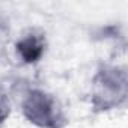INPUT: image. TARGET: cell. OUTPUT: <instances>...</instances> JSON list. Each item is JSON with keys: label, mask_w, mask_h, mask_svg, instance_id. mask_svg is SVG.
Returning <instances> with one entry per match:
<instances>
[{"label": "cell", "mask_w": 128, "mask_h": 128, "mask_svg": "<svg viewBox=\"0 0 128 128\" xmlns=\"http://www.w3.org/2000/svg\"><path fill=\"white\" fill-rule=\"evenodd\" d=\"M21 116L35 128H66L70 118L59 96L44 88H26L18 101Z\"/></svg>", "instance_id": "obj_2"}, {"label": "cell", "mask_w": 128, "mask_h": 128, "mask_svg": "<svg viewBox=\"0 0 128 128\" xmlns=\"http://www.w3.org/2000/svg\"><path fill=\"white\" fill-rule=\"evenodd\" d=\"M48 50V38L44 29L29 27L15 41L14 51L17 59L26 66H33L45 57Z\"/></svg>", "instance_id": "obj_3"}, {"label": "cell", "mask_w": 128, "mask_h": 128, "mask_svg": "<svg viewBox=\"0 0 128 128\" xmlns=\"http://www.w3.org/2000/svg\"><path fill=\"white\" fill-rule=\"evenodd\" d=\"M88 101L94 113L122 110L128 102V70L124 63L101 62L90 78Z\"/></svg>", "instance_id": "obj_1"}, {"label": "cell", "mask_w": 128, "mask_h": 128, "mask_svg": "<svg viewBox=\"0 0 128 128\" xmlns=\"http://www.w3.org/2000/svg\"><path fill=\"white\" fill-rule=\"evenodd\" d=\"M12 114V96L8 92L6 86L0 83V128L9 120Z\"/></svg>", "instance_id": "obj_4"}]
</instances>
